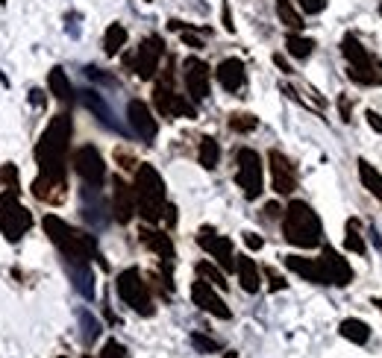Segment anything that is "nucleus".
<instances>
[{"label":"nucleus","mask_w":382,"mask_h":358,"mask_svg":"<svg viewBox=\"0 0 382 358\" xmlns=\"http://www.w3.org/2000/svg\"><path fill=\"white\" fill-rule=\"evenodd\" d=\"M71 115L59 112L50 118L47 129L36 141V165L39 177L32 179V194L45 203H59L65 197V156L71 147Z\"/></svg>","instance_id":"f257e3e1"},{"label":"nucleus","mask_w":382,"mask_h":358,"mask_svg":"<svg viewBox=\"0 0 382 358\" xmlns=\"http://www.w3.org/2000/svg\"><path fill=\"white\" fill-rule=\"evenodd\" d=\"M282 235L286 241L300 247V249H315L321 247V238H323V226L321 218L312 212L309 203L303 200H291L288 209L282 212Z\"/></svg>","instance_id":"f03ea898"},{"label":"nucleus","mask_w":382,"mask_h":358,"mask_svg":"<svg viewBox=\"0 0 382 358\" xmlns=\"http://www.w3.org/2000/svg\"><path fill=\"white\" fill-rule=\"evenodd\" d=\"M41 226H45V232H47L50 241L59 247V253L65 256V262H89V258H100V256H97L94 238L76 232L74 226H68L62 218H56V214H45ZM100 262H103V258H100Z\"/></svg>","instance_id":"7ed1b4c3"},{"label":"nucleus","mask_w":382,"mask_h":358,"mask_svg":"<svg viewBox=\"0 0 382 358\" xmlns=\"http://www.w3.org/2000/svg\"><path fill=\"white\" fill-rule=\"evenodd\" d=\"M136 212L147 223H159L165 212V182L153 165H138L136 170Z\"/></svg>","instance_id":"20e7f679"},{"label":"nucleus","mask_w":382,"mask_h":358,"mask_svg":"<svg viewBox=\"0 0 382 358\" xmlns=\"http://www.w3.org/2000/svg\"><path fill=\"white\" fill-rule=\"evenodd\" d=\"M341 53L347 59V74L359 85H382V62L362 47V41L356 36L341 38Z\"/></svg>","instance_id":"39448f33"},{"label":"nucleus","mask_w":382,"mask_h":358,"mask_svg":"<svg viewBox=\"0 0 382 358\" xmlns=\"http://www.w3.org/2000/svg\"><path fill=\"white\" fill-rule=\"evenodd\" d=\"M118 297H121L129 309H133L136 314H141V317H153V311H156V306H153V297H150V288L145 276L138 273V267H127L118 273Z\"/></svg>","instance_id":"423d86ee"},{"label":"nucleus","mask_w":382,"mask_h":358,"mask_svg":"<svg viewBox=\"0 0 382 358\" xmlns=\"http://www.w3.org/2000/svg\"><path fill=\"white\" fill-rule=\"evenodd\" d=\"M32 226V214L21 205L18 191H3L0 194V232L9 244H18L21 238L30 232Z\"/></svg>","instance_id":"0eeeda50"},{"label":"nucleus","mask_w":382,"mask_h":358,"mask_svg":"<svg viewBox=\"0 0 382 358\" xmlns=\"http://www.w3.org/2000/svg\"><path fill=\"white\" fill-rule=\"evenodd\" d=\"M235 182H238V188L244 191V197L247 200H256L262 191H265V170H262V156L256 153V150H250V147H242L235 153Z\"/></svg>","instance_id":"6e6552de"},{"label":"nucleus","mask_w":382,"mask_h":358,"mask_svg":"<svg viewBox=\"0 0 382 358\" xmlns=\"http://www.w3.org/2000/svg\"><path fill=\"white\" fill-rule=\"evenodd\" d=\"M74 170L80 173V179L89 188H103L106 182V161L100 156V150L94 144H83L80 150H74Z\"/></svg>","instance_id":"1a4fd4ad"},{"label":"nucleus","mask_w":382,"mask_h":358,"mask_svg":"<svg viewBox=\"0 0 382 358\" xmlns=\"http://www.w3.org/2000/svg\"><path fill=\"white\" fill-rule=\"evenodd\" d=\"M198 244L209 253L217 267L221 270H235V253H233V241H229L226 235H217L212 226H203V230L198 232Z\"/></svg>","instance_id":"9d476101"},{"label":"nucleus","mask_w":382,"mask_h":358,"mask_svg":"<svg viewBox=\"0 0 382 358\" xmlns=\"http://www.w3.org/2000/svg\"><path fill=\"white\" fill-rule=\"evenodd\" d=\"M268 165H270V182H274V191L277 194H294L297 188V170H294L291 159L282 153V150H270L268 153Z\"/></svg>","instance_id":"9b49d317"},{"label":"nucleus","mask_w":382,"mask_h":358,"mask_svg":"<svg viewBox=\"0 0 382 358\" xmlns=\"http://www.w3.org/2000/svg\"><path fill=\"white\" fill-rule=\"evenodd\" d=\"M318 265L326 276V285H338V288H347L353 282V267L347 258H341V253L332 247H323V253L318 258Z\"/></svg>","instance_id":"f8f14e48"},{"label":"nucleus","mask_w":382,"mask_h":358,"mask_svg":"<svg viewBox=\"0 0 382 358\" xmlns=\"http://www.w3.org/2000/svg\"><path fill=\"white\" fill-rule=\"evenodd\" d=\"M162 53H165V45H162L159 36H147L145 41H141V47L136 53L133 59V68L141 80H153L159 71V62H162Z\"/></svg>","instance_id":"ddd939ff"},{"label":"nucleus","mask_w":382,"mask_h":358,"mask_svg":"<svg viewBox=\"0 0 382 358\" xmlns=\"http://www.w3.org/2000/svg\"><path fill=\"white\" fill-rule=\"evenodd\" d=\"M191 300H194V306H198L200 311L212 314V317H217V320H229V317H233V311L226 309V302L217 297V291L206 279H198L191 285Z\"/></svg>","instance_id":"4468645a"},{"label":"nucleus","mask_w":382,"mask_h":358,"mask_svg":"<svg viewBox=\"0 0 382 358\" xmlns=\"http://www.w3.org/2000/svg\"><path fill=\"white\" fill-rule=\"evenodd\" d=\"M127 118H129V126H133V133H136L141 141H145V144H153V141H156L159 124H156V118H153L150 106H147L145 100H129Z\"/></svg>","instance_id":"2eb2a0df"},{"label":"nucleus","mask_w":382,"mask_h":358,"mask_svg":"<svg viewBox=\"0 0 382 358\" xmlns=\"http://www.w3.org/2000/svg\"><path fill=\"white\" fill-rule=\"evenodd\" d=\"M182 77H185V89H189L191 100H206L209 97V65L198 56H189L182 65Z\"/></svg>","instance_id":"dca6fc26"},{"label":"nucleus","mask_w":382,"mask_h":358,"mask_svg":"<svg viewBox=\"0 0 382 358\" xmlns=\"http://www.w3.org/2000/svg\"><path fill=\"white\" fill-rule=\"evenodd\" d=\"M215 77H217V82H221V89H224V91H229V94H238V91L244 89V82H247L244 62L238 59V56H229V59H224L221 65H217Z\"/></svg>","instance_id":"f3484780"},{"label":"nucleus","mask_w":382,"mask_h":358,"mask_svg":"<svg viewBox=\"0 0 382 358\" xmlns=\"http://www.w3.org/2000/svg\"><path fill=\"white\" fill-rule=\"evenodd\" d=\"M112 212L118 223H129L136 214V194L121 177L112 179Z\"/></svg>","instance_id":"a211bd4d"},{"label":"nucleus","mask_w":382,"mask_h":358,"mask_svg":"<svg viewBox=\"0 0 382 358\" xmlns=\"http://www.w3.org/2000/svg\"><path fill=\"white\" fill-rule=\"evenodd\" d=\"M141 235V244H145L147 249H153L159 258H162V270H171L173 265V241H171V235L165 232H159V230H150V226H145V230L138 232Z\"/></svg>","instance_id":"6ab92c4d"},{"label":"nucleus","mask_w":382,"mask_h":358,"mask_svg":"<svg viewBox=\"0 0 382 358\" xmlns=\"http://www.w3.org/2000/svg\"><path fill=\"white\" fill-rule=\"evenodd\" d=\"M80 209H83V218L89 221L92 226H103L106 223V203L100 200V188L85 186L80 191Z\"/></svg>","instance_id":"aec40b11"},{"label":"nucleus","mask_w":382,"mask_h":358,"mask_svg":"<svg viewBox=\"0 0 382 358\" xmlns=\"http://www.w3.org/2000/svg\"><path fill=\"white\" fill-rule=\"evenodd\" d=\"M286 267L294 270L297 276H303L312 285H326V276L318 265V258H303V256H286Z\"/></svg>","instance_id":"412c9836"},{"label":"nucleus","mask_w":382,"mask_h":358,"mask_svg":"<svg viewBox=\"0 0 382 358\" xmlns=\"http://www.w3.org/2000/svg\"><path fill=\"white\" fill-rule=\"evenodd\" d=\"M153 106H156V112L162 118H177L173 115V109H177V91L171 89V74H165L156 82V89H153Z\"/></svg>","instance_id":"4be33fe9"},{"label":"nucleus","mask_w":382,"mask_h":358,"mask_svg":"<svg viewBox=\"0 0 382 358\" xmlns=\"http://www.w3.org/2000/svg\"><path fill=\"white\" fill-rule=\"evenodd\" d=\"M80 100H83V106L89 112H94L97 115V121L100 124H106V126H112V129H121L118 126V121H115V115H112V109H109V103L103 100L100 94H97L94 89H85L83 94H80Z\"/></svg>","instance_id":"5701e85b"},{"label":"nucleus","mask_w":382,"mask_h":358,"mask_svg":"<svg viewBox=\"0 0 382 358\" xmlns=\"http://www.w3.org/2000/svg\"><path fill=\"white\" fill-rule=\"evenodd\" d=\"M235 273H238V282H242V288L247 294H256L262 288V273L250 256H235Z\"/></svg>","instance_id":"b1692460"},{"label":"nucleus","mask_w":382,"mask_h":358,"mask_svg":"<svg viewBox=\"0 0 382 358\" xmlns=\"http://www.w3.org/2000/svg\"><path fill=\"white\" fill-rule=\"evenodd\" d=\"M65 267H68V276L74 279V288L80 291L85 300H92L94 297V273H92L89 262H65Z\"/></svg>","instance_id":"393cba45"},{"label":"nucleus","mask_w":382,"mask_h":358,"mask_svg":"<svg viewBox=\"0 0 382 358\" xmlns=\"http://www.w3.org/2000/svg\"><path fill=\"white\" fill-rule=\"evenodd\" d=\"M338 332H341V338H344V341L359 344V346H365V344L370 341V326H368L365 320H359V317H347V320H341Z\"/></svg>","instance_id":"a878e982"},{"label":"nucleus","mask_w":382,"mask_h":358,"mask_svg":"<svg viewBox=\"0 0 382 358\" xmlns=\"http://www.w3.org/2000/svg\"><path fill=\"white\" fill-rule=\"evenodd\" d=\"M47 85H50V94L56 97V100H62V103H71V100H74L71 80H68V74H65L62 68H53V71H50Z\"/></svg>","instance_id":"bb28decb"},{"label":"nucleus","mask_w":382,"mask_h":358,"mask_svg":"<svg viewBox=\"0 0 382 358\" xmlns=\"http://www.w3.org/2000/svg\"><path fill=\"white\" fill-rule=\"evenodd\" d=\"M359 179H362V186L382 203V173L365 159H359Z\"/></svg>","instance_id":"cd10ccee"},{"label":"nucleus","mask_w":382,"mask_h":358,"mask_svg":"<svg viewBox=\"0 0 382 358\" xmlns=\"http://www.w3.org/2000/svg\"><path fill=\"white\" fill-rule=\"evenodd\" d=\"M127 27L124 24H109L106 32H103V50H106V56H118L121 53V47L127 45Z\"/></svg>","instance_id":"c85d7f7f"},{"label":"nucleus","mask_w":382,"mask_h":358,"mask_svg":"<svg viewBox=\"0 0 382 358\" xmlns=\"http://www.w3.org/2000/svg\"><path fill=\"white\" fill-rule=\"evenodd\" d=\"M198 159H200V165H203L206 170H215V168H217V161H221V147H217V141H215L212 135L200 138Z\"/></svg>","instance_id":"c756f323"},{"label":"nucleus","mask_w":382,"mask_h":358,"mask_svg":"<svg viewBox=\"0 0 382 358\" xmlns=\"http://www.w3.org/2000/svg\"><path fill=\"white\" fill-rule=\"evenodd\" d=\"M286 47H288V53L294 59H309L312 50H315V41L300 36V32H291V36L286 38Z\"/></svg>","instance_id":"7c9ffc66"},{"label":"nucleus","mask_w":382,"mask_h":358,"mask_svg":"<svg viewBox=\"0 0 382 358\" xmlns=\"http://www.w3.org/2000/svg\"><path fill=\"white\" fill-rule=\"evenodd\" d=\"M80 332H83V341L85 344H94L97 338H100V332H103V326H100V320L94 317L92 311H80Z\"/></svg>","instance_id":"2f4dec72"},{"label":"nucleus","mask_w":382,"mask_h":358,"mask_svg":"<svg viewBox=\"0 0 382 358\" xmlns=\"http://www.w3.org/2000/svg\"><path fill=\"white\" fill-rule=\"evenodd\" d=\"M344 247L356 256H365L368 247H365V238L359 232V221H347V235H344Z\"/></svg>","instance_id":"473e14b6"},{"label":"nucleus","mask_w":382,"mask_h":358,"mask_svg":"<svg viewBox=\"0 0 382 358\" xmlns=\"http://www.w3.org/2000/svg\"><path fill=\"white\" fill-rule=\"evenodd\" d=\"M256 126H259V118L250 115V112H235V115H229V129H233V133L247 135V133H253Z\"/></svg>","instance_id":"72a5a7b5"},{"label":"nucleus","mask_w":382,"mask_h":358,"mask_svg":"<svg viewBox=\"0 0 382 358\" xmlns=\"http://www.w3.org/2000/svg\"><path fill=\"white\" fill-rule=\"evenodd\" d=\"M198 276L209 282L212 288H224V291H226V276H224V270H217L215 265L200 262V265H198Z\"/></svg>","instance_id":"f704fd0d"},{"label":"nucleus","mask_w":382,"mask_h":358,"mask_svg":"<svg viewBox=\"0 0 382 358\" xmlns=\"http://www.w3.org/2000/svg\"><path fill=\"white\" fill-rule=\"evenodd\" d=\"M277 12H279V21L286 27H291V30H300L303 27V15L291 3H277Z\"/></svg>","instance_id":"c9c22d12"},{"label":"nucleus","mask_w":382,"mask_h":358,"mask_svg":"<svg viewBox=\"0 0 382 358\" xmlns=\"http://www.w3.org/2000/svg\"><path fill=\"white\" fill-rule=\"evenodd\" d=\"M191 346L198 353H221V344H217L215 338H209V335H200V332L191 335Z\"/></svg>","instance_id":"e433bc0d"},{"label":"nucleus","mask_w":382,"mask_h":358,"mask_svg":"<svg viewBox=\"0 0 382 358\" xmlns=\"http://www.w3.org/2000/svg\"><path fill=\"white\" fill-rule=\"evenodd\" d=\"M85 77L94 80V82H100V85H109V89H118V80L109 77V74H103L100 68H94V65H89V68H85Z\"/></svg>","instance_id":"4c0bfd02"},{"label":"nucleus","mask_w":382,"mask_h":358,"mask_svg":"<svg viewBox=\"0 0 382 358\" xmlns=\"http://www.w3.org/2000/svg\"><path fill=\"white\" fill-rule=\"evenodd\" d=\"M100 358H127L124 344L115 341V338H109V341L103 344V350H100Z\"/></svg>","instance_id":"58836bf2"},{"label":"nucleus","mask_w":382,"mask_h":358,"mask_svg":"<svg viewBox=\"0 0 382 358\" xmlns=\"http://www.w3.org/2000/svg\"><path fill=\"white\" fill-rule=\"evenodd\" d=\"M173 115H177V118H189V121H194V118H198V109H194V103H189L182 94H177V109H173Z\"/></svg>","instance_id":"ea45409f"},{"label":"nucleus","mask_w":382,"mask_h":358,"mask_svg":"<svg viewBox=\"0 0 382 358\" xmlns=\"http://www.w3.org/2000/svg\"><path fill=\"white\" fill-rule=\"evenodd\" d=\"M0 182L6 186V191H18V170L12 165H3L0 168Z\"/></svg>","instance_id":"a19ab883"},{"label":"nucleus","mask_w":382,"mask_h":358,"mask_svg":"<svg viewBox=\"0 0 382 358\" xmlns=\"http://www.w3.org/2000/svg\"><path fill=\"white\" fill-rule=\"evenodd\" d=\"M300 9L306 15H318L326 9V0H300Z\"/></svg>","instance_id":"79ce46f5"},{"label":"nucleus","mask_w":382,"mask_h":358,"mask_svg":"<svg viewBox=\"0 0 382 358\" xmlns=\"http://www.w3.org/2000/svg\"><path fill=\"white\" fill-rule=\"evenodd\" d=\"M265 276H268V285H270V291H286L288 288V282L286 279H282L279 273H277V270H265Z\"/></svg>","instance_id":"37998d69"},{"label":"nucleus","mask_w":382,"mask_h":358,"mask_svg":"<svg viewBox=\"0 0 382 358\" xmlns=\"http://www.w3.org/2000/svg\"><path fill=\"white\" fill-rule=\"evenodd\" d=\"M182 41L189 47H194V50H203V38L198 36V32H191V30H182Z\"/></svg>","instance_id":"c03bdc74"},{"label":"nucleus","mask_w":382,"mask_h":358,"mask_svg":"<svg viewBox=\"0 0 382 358\" xmlns=\"http://www.w3.org/2000/svg\"><path fill=\"white\" fill-rule=\"evenodd\" d=\"M221 21H224V30H226V32H235V24H233V12H229V3H226V0L221 3Z\"/></svg>","instance_id":"a18cd8bd"},{"label":"nucleus","mask_w":382,"mask_h":358,"mask_svg":"<svg viewBox=\"0 0 382 358\" xmlns=\"http://www.w3.org/2000/svg\"><path fill=\"white\" fill-rule=\"evenodd\" d=\"M365 118H368V124H370V129H374V133H379V135H382V115H379V112H374V109H370V112H368Z\"/></svg>","instance_id":"49530a36"},{"label":"nucleus","mask_w":382,"mask_h":358,"mask_svg":"<svg viewBox=\"0 0 382 358\" xmlns=\"http://www.w3.org/2000/svg\"><path fill=\"white\" fill-rule=\"evenodd\" d=\"M244 244H247V249H262V247H265V241H262L256 232H244Z\"/></svg>","instance_id":"de8ad7c7"},{"label":"nucleus","mask_w":382,"mask_h":358,"mask_svg":"<svg viewBox=\"0 0 382 358\" xmlns=\"http://www.w3.org/2000/svg\"><path fill=\"white\" fill-rule=\"evenodd\" d=\"M338 112H341V121L350 124V103H347V97H344V94L338 97Z\"/></svg>","instance_id":"09e8293b"},{"label":"nucleus","mask_w":382,"mask_h":358,"mask_svg":"<svg viewBox=\"0 0 382 358\" xmlns=\"http://www.w3.org/2000/svg\"><path fill=\"white\" fill-rule=\"evenodd\" d=\"M30 103L36 106V109H41V106H45V91H39V89H32L30 91Z\"/></svg>","instance_id":"8fccbe9b"},{"label":"nucleus","mask_w":382,"mask_h":358,"mask_svg":"<svg viewBox=\"0 0 382 358\" xmlns=\"http://www.w3.org/2000/svg\"><path fill=\"white\" fill-rule=\"evenodd\" d=\"M265 214H268V218H279L282 209H279L277 203H268V205H265Z\"/></svg>","instance_id":"3c124183"},{"label":"nucleus","mask_w":382,"mask_h":358,"mask_svg":"<svg viewBox=\"0 0 382 358\" xmlns=\"http://www.w3.org/2000/svg\"><path fill=\"white\" fill-rule=\"evenodd\" d=\"M274 62H277V68H279L282 74H291V65H288L286 59H282V56H279V53H277V56H274Z\"/></svg>","instance_id":"603ef678"},{"label":"nucleus","mask_w":382,"mask_h":358,"mask_svg":"<svg viewBox=\"0 0 382 358\" xmlns=\"http://www.w3.org/2000/svg\"><path fill=\"white\" fill-rule=\"evenodd\" d=\"M226 358H238V353H226Z\"/></svg>","instance_id":"864d4df0"},{"label":"nucleus","mask_w":382,"mask_h":358,"mask_svg":"<svg viewBox=\"0 0 382 358\" xmlns=\"http://www.w3.org/2000/svg\"><path fill=\"white\" fill-rule=\"evenodd\" d=\"M374 306H379V309H382V300H374Z\"/></svg>","instance_id":"5fc2aeb1"},{"label":"nucleus","mask_w":382,"mask_h":358,"mask_svg":"<svg viewBox=\"0 0 382 358\" xmlns=\"http://www.w3.org/2000/svg\"><path fill=\"white\" fill-rule=\"evenodd\" d=\"M277 3H291V0H277Z\"/></svg>","instance_id":"6e6d98bb"},{"label":"nucleus","mask_w":382,"mask_h":358,"mask_svg":"<svg viewBox=\"0 0 382 358\" xmlns=\"http://www.w3.org/2000/svg\"><path fill=\"white\" fill-rule=\"evenodd\" d=\"M379 15H382V3H379Z\"/></svg>","instance_id":"4d7b16f0"},{"label":"nucleus","mask_w":382,"mask_h":358,"mask_svg":"<svg viewBox=\"0 0 382 358\" xmlns=\"http://www.w3.org/2000/svg\"><path fill=\"white\" fill-rule=\"evenodd\" d=\"M3 3H6V0H0V6H3Z\"/></svg>","instance_id":"13d9d810"},{"label":"nucleus","mask_w":382,"mask_h":358,"mask_svg":"<svg viewBox=\"0 0 382 358\" xmlns=\"http://www.w3.org/2000/svg\"><path fill=\"white\" fill-rule=\"evenodd\" d=\"M145 3H153V0H145Z\"/></svg>","instance_id":"bf43d9fd"},{"label":"nucleus","mask_w":382,"mask_h":358,"mask_svg":"<svg viewBox=\"0 0 382 358\" xmlns=\"http://www.w3.org/2000/svg\"><path fill=\"white\" fill-rule=\"evenodd\" d=\"M56 358H65V355H56Z\"/></svg>","instance_id":"052dcab7"}]
</instances>
